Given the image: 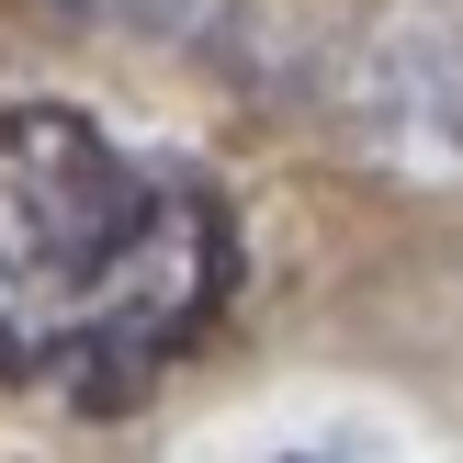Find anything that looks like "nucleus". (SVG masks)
Returning a JSON list of instances; mask_svg holds the SVG:
<instances>
[{"label":"nucleus","instance_id":"nucleus-1","mask_svg":"<svg viewBox=\"0 0 463 463\" xmlns=\"http://www.w3.org/2000/svg\"><path fill=\"white\" fill-rule=\"evenodd\" d=\"M226 283L238 226L193 170L113 147L80 102H0V396H147L215 328Z\"/></svg>","mask_w":463,"mask_h":463},{"label":"nucleus","instance_id":"nucleus-2","mask_svg":"<svg viewBox=\"0 0 463 463\" xmlns=\"http://www.w3.org/2000/svg\"><path fill=\"white\" fill-rule=\"evenodd\" d=\"M328 102L362 136V158L407 181H452L463 170V0H396L362 34H339Z\"/></svg>","mask_w":463,"mask_h":463},{"label":"nucleus","instance_id":"nucleus-3","mask_svg":"<svg viewBox=\"0 0 463 463\" xmlns=\"http://www.w3.org/2000/svg\"><path fill=\"white\" fill-rule=\"evenodd\" d=\"M271 463H419V452H396V441H362V430H328V441H294V452H271Z\"/></svg>","mask_w":463,"mask_h":463}]
</instances>
